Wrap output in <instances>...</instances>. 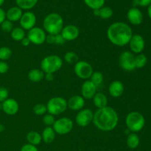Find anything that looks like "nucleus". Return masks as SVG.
Listing matches in <instances>:
<instances>
[{"mask_svg": "<svg viewBox=\"0 0 151 151\" xmlns=\"http://www.w3.org/2000/svg\"><path fill=\"white\" fill-rule=\"evenodd\" d=\"M93 123L94 126L103 132L114 131L119 123V115L113 108L106 106L97 109L94 113Z\"/></svg>", "mask_w": 151, "mask_h": 151, "instance_id": "nucleus-1", "label": "nucleus"}, {"mask_svg": "<svg viewBox=\"0 0 151 151\" xmlns=\"http://www.w3.org/2000/svg\"><path fill=\"white\" fill-rule=\"evenodd\" d=\"M109 41L116 47H124L129 43L134 35L130 25L122 22H114L107 29Z\"/></svg>", "mask_w": 151, "mask_h": 151, "instance_id": "nucleus-2", "label": "nucleus"}, {"mask_svg": "<svg viewBox=\"0 0 151 151\" xmlns=\"http://www.w3.org/2000/svg\"><path fill=\"white\" fill-rule=\"evenodd\" d=\"M64 27V21L59 13H51L43 21V29L47 34L56 35L60 34Z\"/></svg>", "mask_w": 151, "mask_h": 151, "instance_id": "nucleus-3", "label": "nucleus"}, {"mask_svg": "<svg viewBox=\"0 0 151 151\" xmlns=\"http://www.w3.org/2000/svg\"><path fill=\"white\" fill-rule=\"evenodd\" d=\"M41 69L45 74H54L58 72L63 66V59L56 55H50L41 60Z\"/></svg>", "mask_w": 151, "mask_h": 151, "instance_id": "nucleus-4", "label": "nucleus"}, {"mask_svg": "<svg viewBox=\"0 0 151 151\" xmlns=\"http://www.w3.org/2000/svg\"><path fill=\"white\" fill-rule=\"evenodd\" d=\"M125 125L131 133H138L145 128V119L139 112L131 111L125 117Z\"/></svg>", "mask_w": 151, "mask_h": 151, "instance_id": "nucleus-5", "label": "nucleus"}, {"mask_svg": "<svg viewBox=\"0 0 151 151\" xmlns=\"http://www.w3.org/2000/svg\"><path fill=\"white\" fill-rule=\"evenodd\" d=\"M46 106L47 113L57 116L64 113L68 109L67 100L62 97H53L47 101Z\"/></svg>", "mask_w": 151, "mask_h": 151, "instance_id": "nucleus-6", "label": "nucleus"}, {"mask_svg": "<svg viewBox=\"0 0 151 151\" xmlns=\"http://www.w3.org/2000/svg\"><path fill=\"white\" fill-rule=\"evenodd\" d=\"M74 72L80 79L89 80L94 72V69L91 64L86 60H79L74 66Z\"/></svg>", "mask_w": 151, "mask_h": 151, "instance_id": "nucleus-7", "label": "nucleus"}, {"mask_svg": "<svg viewBox=\"0 0 151 151\" xmlns=\"http://www.w3.org/2000/svg\"><path fill=\"white\" fill-rule=\"evenodd\" d=\"M74 128V122L70 118L63 116L56 119L52 128L56 134L58 135H66L69 134Z\"/></svg>", "mask_w": 151, "mask_h": 151, "instance_id": "nucleus-8", "label": "nucleus"}, {"mask_svg": "<svg viewBox=\"0 0 151 151\" xmlns=\"http://www.w3.org/2000/svg\"><path fill=\"white\" fill-rule=\"evenodd\" d=\"M119 64L125 72H133L136 69L135 55L128 50L123 51L119 57Z\"/></svg>", "mask_w": 151, "mask_h": 151, "instance_id": "nucleus-9", "label": "nucleus"}, {"mask_svg": "<svg viewBox=\"0 0 151 151\" xmlns=\"http://www.w3.org/2000/svg\"><path fill=\"white\" fill-rule=\"evenodd\" d=\"M47 32L41 27H35L29 29L27 32V38L31 44L35 45H41L46 42Z\"/></svg>", "mask_w": 151, "mask_h": 151, "instance_id": "nucleus-10", "label": "nucleus"}, {"mask_svg": "<svg viewBox=\"0 0 151 151\" xmlns=\"http://www.w3.org/2000/svg\"><path fill=\"white\" fill-rule=\"evenodd\" d=\"M94 113L90 109H83L78 112L75 117V122L80 127H86L93 122Z\"/></svg>", "mask_w": 151, "mask_h": 151, "instance_id": "nucleus-11", "label": "nucleus"}, {"mask_svg": "<svg viewBox=\"0 0 151 151\" xmlns=\"http://www.w3.org/2000/svg\"><path fill=\"white\" fill-rule=\"evenodd\" d=\"M36 22L37 18L35 13L28 10V11L23 13L20 20H19V24L22 29L29 31L32 28L35 27Z\"/></svg>", "mask_w": 151, "mask_h": 151, "instance_id": "nucleus-12", "label": "nucleus"}, {"mask_svg": "<svg viewBox=\"0 0 151 151\" xmlns=\"http://www.w3.org/2000/svg\"><path fill=\"white\" fill-rule=\"evenodd\" d=\"M128 45H129L131 52L137 55L140 54L145 50V41L141 35L135 34V35H132L129 43H128Z\"/></svg>", "mask_w": 151, "mask_h": 151, "instance_id": "nucleus-13", "label": "nucleus"}, {"mask_svg": "<svg viewBox=\"0 0 151 151\" xmlns=\"http://www.w3.org/2000/svg\"><path fill=\"white\" fill-rule=\"evenodd\" d=\"M60 34L66 41H75L79 36L80 29L74 24H68L63 27Z\"/></svg>", "mask_w": 151, "mask_h": 151, "instance_id": "nucleus-14", "label": "nucleus"}, {"mask_svg": "<svg viewBox=\"0 0 151 151\" xmlns=\"http://www.w3.org/2000/svg\"><path fill=\"white\" fill-rule=\"evenodd\" d=\"M97 87L90 80H86L81 86V96L85 100H91L97 93Z\"/></svg>", "mask_w": 151, "mask_h": 151, "instance_id": "nucleus-15", "label": "nucleus"}, {"mask_svg": "<svg viewBox=\"0 0 151 151\" xmlns=\"http://www.w3.org/2000/svg\"><path fill=\"white\" fill-rule=\"evenodd\" d=\"M127 19L132 25L138 26L142 23L144 17L141 10L137 7H134L128 10L127 13Z\"/></svg>", "mask_w": 151, "mask_h": 151, "instance_id": "nucleus-16", "label": "nucleus"}, {"mask_svg": "<svg viewBox=\"0 0 151 151\" xmlns=\"http://www.w3.org/2000/svg\"><path fill=\"white\" fill-rule=\"evenodd\" d=\"M19 103L13 98H7L2 103V111L4 114L10 116H13L19 112Z\"/></svg>", "mask_w": 151, "mask_h": 151, "instance_id": "nucleus-17", "label": "nucleus"}, {"mask_svg": "<svg viewBox=\"0 0 151 151\" xmlns=\"http://www.w3.org/2000/svg\"><path fill=\"white\" fill-rule=\"evenodd\" d=\"M85 106V99L81 95H74L67 100L68 109L73 111L82 110Z\"/></svg>", "mask_w": 151, "mask_h": 151, "instance_id": "nucleus-18", "label": "nucleus"}, {"mask_svg": "<svg viewBox=\"0 0 151 151\" xmlns=\"http://www.w3.org/2000/svg\"><path fill=\"white\" fill-rule=\"evenodd\" d=\"M125 87L120 81H114L109 84V93L112 97L118 98L123 94Z\"/></svg>", "mask_w": 151, "mask_h": 151, "instance_id": "nucleus-19", "label": "nucleus"}, {"mask_svg": "<svg viewBox=\"0 0 151 151\" xmlns=\"http://www.w3.org/2000/svg\"><path fill=\"white\" fill-rule=\"evenodd\" d=\"M23 14V10L18 6H14L7 10L6 12V19L11 22H19Z\"/></svg>", "mask_w": 151, "mask_h": 151, "instance_id": "nucleus-20", "label": "nucleus"}, {"mask_svg": "<svg viewBox=\"0 0 151 151\" xmlns=\"http://www.w3.org/2000/svg\"><path fill=\"white\" fill-rule=\"evenodd\" d=\"M93 103L97 109H103L108 106V98L106 94L101 92H97L92 98Z\"/></svg>", "mask_w": 151, "mask_h": 151, "instance_id": "nucleus-21", "label": "nucleus"}, {"mask_svg": "<svg viewBox=\"0 0 151 151\" xmlns=\"http://www.w3.org/2000/svg\"><path fill=\"white\" fill-rule=\"evenodd\" d=\"M56 133L55 132L52 127H46L42 131L41 134V138L42 141L47 144H50L55 139Z\"/></svg>", "mask_w": 151, "mask_h": 151, "instance_id": "nucleus-22", "label": "nucleus"}, {"mask_svg": "<svg viewBox=\"0 0 151 151\" xmlns=\"http://www.w3.org/2000/svg\"><path fill=\"white\" fill-rule=\"evenodd\" d=\"M45 73L41 69H32L28 72V79L33 83H38L44 79Z\"/></svg>", "mask_w": 151, "mask_h": 151, "instance_id": "nucleus-23", "label": "nucleus"}, {"mask_svg": "<svg viewBox=\"0 0 151 151\" xmlns=\"http://www.w3.org/2000/svg\"><path fill=\"white\" fill-rule=\"evenodd\" d=\"M27 141L28 143L32 145L37 146L41 144L42 142V138H41V134L35 131H31L27 134L26 136Z\"/></svg>", "mask_w": 151, "mask_h": 151, "instance_id": "nucleus-24", "label": "nucleus"}, {"mask_svg": "<svg viewBox=\"0 0 151 151\" xmlns=\"http://www.w3.org/2000/svg\"><path fill=\"white\" fill-rule=\"evenodd\" d=\"M140 144L139 137L137 135V133H131L128 135L126 139V145L130 149L137 148Z\"/></svg>", "mask_w": 151, "mask_h": 151, "instance_id": "nucleus-25", "label": "nucleus"}, {"mask_svg": "<svg viewBox=\"0 0 151 151\" xmlns=\"http://www.w3.org/2000/svg\"><path fill=\"white\" fill-rule=\"evenodd\" d=\"M38 0H16V5L22 10H28L33 8L38 3Z\"/></svg>", "mask_w": 151, "mask_h": 151, "instance_id": "nucleus-26", "label": "nucleus"}, {"mask_svg": "<svg viewBox=\"0 0 151 151\" xmlns=\"http://www.w3.org/2000/svg\"><path fill=\"white\" fill-rule=\"evenodd\" d=\"M25 30L22 29L21 27H16L13 29L10 32V37L15 41H22L25 37Z\"/></svg>", "mask_w": 151, "mask_h": 151, "instance_id": "nucleus-27", "label": "nucleus"}, {"mask_svg": "<svg viewBox=\"0 0 151 151\" xmlns=\"http://www.w3.org/2000/svg\"><path fill=\"white\" fill-rule=\"evenodd\" d=\"M87 7L92 10H98L105 5L106 0H83Z\"/></svg>", "mask_w": 151, "mask_h": 151, "instance_id": "nucleus-28", "label": "nucleus"}, {"mask_svg": "<svg viewBox=\"0 0 151 151\" xmlns=\"http://www.w3.org/2000/svg\"><path fill=\"white\" fill-rule=\"evenodd\" d=\"M63 60L69 64H75L77 62L79 61V57L75 52L69 51L65 53L63 56Z\"/></svg>", "mask_w": 151, "mask_h": 151, "instance_id": "nucleus-29", "label": "nucleus"}, {"mask_svg": "<svg viewBox=\"0 0 151 151\" xmlns=\"http://www.w3.org/2000/svg\"><path fill=\"white\" fill-rule=\"evenodd\" d=\"M147 63V58L145 54L140 53L135 55L136 69H142L145 67Z\"/></svg>", "mask_w": 151, "mask_h": 151, "instance_id": "nucleus-30", "label": "nucleus"}, {"mask_svg": "<svg viewBox=\"0 0 151 151\" xmlns=\"http://www.w3.org/2000/svg\"><path fill=\"white\" fill-rule=\"evenodd\" d=\"M90 81L96 86H100L102 85L104 81V76L103 73L100 72H94L90 78Z\"/></svg>", "mask_w": 151, "mask_h": 151, "instance_id": "nucleus-31", "label": "nucleus"}, {"mask_svg": "<svg viewBox=\"0 0 151 151\" xmlns=\"http://www.w3.org/2000/svg\"><path fill=\"white\" fill-rule=\"evenodd\" d=\"M13 55L12 50L8 47H0V60L6 61L11 58Z\"/></svg>", "mask_w": 151, "mask_h": 151, "instance_id": "nucleus-32", "label": "nucleus"}, {"mask_svg": "<svg viewBox=\"0 0 151 151\" xmlns=\"http://www.w3.org/2000/svg\"><path fill=\"white\" fill-rule=\"evenodd\" d=\"M113 13V10L110 7L103 6V7L100 9V16H99V17L101 18L102 19H109L112 17Z\"/></svg>", "mask_w": 151, "mask_h": 151, "instance_id": "nucleus-33", "label": "nucleus"}, {"mask_svg": "<svg viewBox=\"0 0 151 151\" xmlns=\"http://www.w3.org/2000/svg\"><path fill=\"white\" fill-rule=\"evenodd\" d=\"M32 111H33V113L38 116H44L47 112V106L43 103H38L34 106Z\"/></svg>", "mask_w": 151, "mask_h": 151, "instance_id": "nucleus-34", "label": "nucleus"}, {"mask_svg": "<svg viewBox=\"0 0 151 151\" xmlns=\"http://www.w3.org/2000/svg\"><path fill=\"white\" fill-rule=\"evenodd\" d=\"M43 123L46 125V127H52L55 122V116L50 114H46L43 116Z\"/></svg>", "mask_w": 151, "mask_h": 151, "instance_id": "nucleus-35", "label": "nucleus"}, {"mask_svg": "<svg viewBox=\"0 0 151 151\" xmlns=\"http://www.w3.org/2000/svg\"><path fill=\"white\" fill-rule=\"evenodd\" d=\"M0 27H1V29L3 32H10V33L11 31L13 30V28H14V26H13V22L5 19V20L0 24Z\"/></svg>", "mask_w": 151, "mask_h": 151, "instance_id": "nucleus-36", "label": "nucleus"}, {"mask_svg": "<svg viewBox=\"0 0 151 151\" xmlns=\"http://www.w3.org/2000/svg\"><path fill=\"white\" fill-rule=\"evenodd\" d=\"M9 91L4 86L0 87V103H3L9 98Z\"/></svg>", "mask_w": 151, "mask_h": 151, "instance_id": "nucleus-37", "label": "nucleus"}, {"mask_svg": "<svg viewBox=\"0 0 151 151\" xmlns=\"http://www.w3.org/2000/svg\"><path fill=\"white\" fill-rule=\"evenodd\" d=\"M20 151H38V149L37 148L36 146L32 145L29 144H25L21 147Z\"/></svg>", "mask_w": 151, "mask_h": 151, "instance_id": "nucleus-38", "label": "nucleus"}, {"mask_svg": "<svg viewBox=\"0 0 151 151\" xmlns=\"http://www.w3.org/2000/svg\"><path fill=\"white\" fill-rule=\"evenodd\" d=\"M9 66L6 61L0 60V75H3L8 72Z\"/></svg>", "mask_w": 151, "mask_h": 151, "instance_id": "nucleus-39", "label": "nucleus"}, {"mask_svg": "<svg viewBox=\"0 0 151 151\" xmlns=\"http://www.w3.org/2000/svg\"><path fill=\"white\" fill-rule=\"evenodd\" d=\"M135 5L140 7H147L151 4V0H134Z\"/></svg>", "mask_w": 151, "mask_h": 151, "instance_id": "nucleus-40", "label": "nucleus"}, {"mask_svg": "<svg viewBox=\"0 0 151 151\" xmlns=\"http://www.w3.org/2000/svg\"><path fill=\"white\" fill-rule=\"evenodd\" d=\"M65 42H66V41H65L64 38H63V36L60 34H58V35H55V44H57V45H63Z\"/></svg>", "mask_w": 151, "mask_h": 151, "instance_id": "nucleus-41", "label": "nucleus"}, {"mask_svg": "<svg viewBox=\"0 0 151 151\" xmlns=\"http://www.w3.org/2000/svg\"><path fill=\"white\" fill-rule=\"evenodd\" d=\"M55 35H51V34H47L46 42L48 43L49 44H55Z\"/></svg>", "mask_w": 151, "mask_h": 151, "instance_id": "nucleus-42", "label": "nucleus"}, {"mask_svg": "<svg viewBox=\"0 0 151 151\" xmlns=\"http://www.w3.org/2000/svg\"><path fill=\"white\" fill-rule=\"evenodd\" d=\"M6 19V12L0 7V24Z\"/></svg>", "mask_w": 151, "mask_h": 151, "instance_id": "nucleus-43", "label": "nucleus"}, {"mask_svg": "<svg viewBox=\"0 0 151 151\" xmlns=\"http://www.w3.org/2000/svg\"><path fill=\"white\" fill-rule=\"evenodd\" d=\"M44 79H45L47 82H52V81H53V80H54V74H45V75H44Z\"/></svg>", "mask_w": 151, "mask_h": 151, "instance_id": "nucleus-44", "label": "nucleus"}, {"mask_svg": "<svg viewBox=\"0 0 151 151\" xmlns=\"http://www.w3.org/2000/svg\"><path fill=\"white\" fill-rule=\"evenodd\" d=\"M21 43H22V46H24V47H28V46L31 44L30 41H29V40L28 39L27 37H25L24 38H23L22 41H21Z\"/></svg>", "mask_w": 151, "mask_h": 151, "instance_id": "nucleus-45", "label": "nucleus"}, {"mask_svg": "<svg viewBox=\"0 0 151 151\" xmlns=\"http://www.w3.org/2000/svg\"><path fill=\"white\" fill-rule=\"evenodd\" d=\"M147 15H148L149 18L151 19V4L147 6Z\"/></svg>", "mask_w": 151, "mask_h": 151, "instance_id": "nucleus-46", "label": "nucleus"}, {"mask_svg": "<svg viewBox=\"0 0 151 151\" xmlns=\"http://www.w3.org/2000/svg\"><path fill=\"white\" fill-rule=\"evenodd\" d=\"M93 13H94V16L99 17V16H100V9H98V10H93Z\"/></svg>", "mask_w": 151, "mask_h": 151, "instance_id": "nucleus-47", "label": "nucleus"}, {"mask_svg": "<svg viewBox=\"0 0 151 151\" xmlns=\"http://www.w3.org/2000/svg\"><path fill=\"white\" fill-rule=\"evenodd\" d=\"M4 129H5V127H4V125H3V124L0 123V133L3 132V131H4Z\"/></svg>", "mask_w": 151, "mask_h": 151, "instance_id": "nucleus-48", "label": "nucleus"}, {"mask_svg": "<svg viewBox=\"0 0 151 151\" xmlns=\"http://www.w3.org/2000/svg\"><path fill=\"white\" fill-rule=\"evenodd\" d=\"M4 0H0V7H1V6L4 4Z\"/></svg>", "mask_w": 151, "mask_h": 151, "instance_id": "nucleus-49", "label": "nucleus"}, {"mask_svg": "<svg viewBox=\"0 0 151 151\" xmlns=\"http://www.w3.org/2000/svg\"><path fill=\"white\" fill-rule=\"evenodd\" d=\"M0 110H2V103H0Z\"/></svg>", "mask_w": 151, "mask_h": 151, "instance_id": "nucleus-50", "label": "nucleus"}]
</instances>
